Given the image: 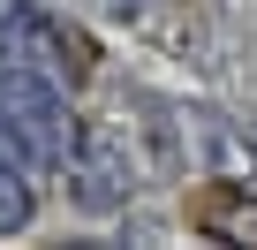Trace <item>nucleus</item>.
<instances>
[{
  "label": "nucleus",
  "instance_id": "nucleus-5",
  "mask_svg": "<svg viewBox=\"0 0 257 250\" xmlns=\"http://www.w3.org/2000/svg\"><path fill=\"white\" fill-rule=\"evenodd\" d=\"M31 212H38V190H31V159L16 152V137H8V129H0V235L31 227Z\"/></svg>",
  "mask_w": 257,
  "mask_h": 250
},
{
  "label": "nucleus",
  "instance_id": "nucleus-3",
  "mask_svg": "<svg viewBox=\"0 0 257 250\" xmlns=\"http://www.w3.org/2000/svg\"><path fill=\"white\" fill-rule=\"evenodd\" d=\"M189 227L212 242H257V197L242 182H197L189 190Z\"/></svg>",
  "mask_w": 257,
  "mask_h": 250
},
{
  "label": "nucleus",
  "instance_id": "nucleus-4",
  "mask_svg": "<svg viewBox=\"0 0 257 250\" xmlns=\"http://www.w3.org/2000/svg\"><path fill=\"white\" fill-rule=\"evenodd\" d=\"M61 175L76 182V205H91V212H113V205L128 197V182H121V167H113V144H106V137H83V144H76V159H68Z\"/></svg>",
  "mask_w": 257,
  "mask_h": 250
},
{
  "label": "nucleus",
  "instance_id": "nucleus-2",
  "mask_svg": "<svg viewBox=\"0 0 257 250\" xmlns=\"http://www.w3.org/2000/svg\"><path fill=\"white\" fill-rule=\"evenodd\" d=\"M0 61H31V68H46L53 84H83L91 61H98V46H91L76 23L46 16V8H16V23H0Z\"/></svg>",
  "mask_w": 257,
  "mask_h": 250
},
{
  "label": "nucleus",
  "instance_id": "nucleus-1",
  "mask_svg": "<svg viewBox=\"0 0 257 250\" xmlns=\"http://www.w3.org/2000/svg\"><path fill=\"white\" fill-rule=\"evenodd\" d=\"M0 129L16 137V152L31 167H68L76 144H83V121L68 106V84H53L46 68L31 61H0Z\"/></svg>",
  "mask_w": 257,
  "mask_h": 250
}]
</instances>
